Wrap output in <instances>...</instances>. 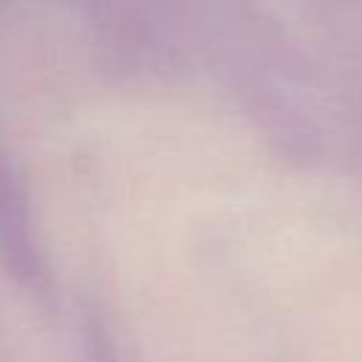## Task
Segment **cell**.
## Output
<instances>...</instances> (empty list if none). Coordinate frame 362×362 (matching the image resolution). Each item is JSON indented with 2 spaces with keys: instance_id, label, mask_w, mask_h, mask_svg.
I'll return each mask as SVG.
<instances>
[{
  "instance_id": "1",
  "label": "cell",
  "mask_w": 362,
  "mask_h": 362,
  "mask_svg": "<svg viewBox=\"0 0 362 362\" xmlns=\"http://www.w3.org/2000/svg\"><path fill=\"white\" fill-rule=\"evenodd\" d=\"M0 255L8 272L20 280V286L31 291H42L48 286V266L40 252L28 198L0 156Z\"/></svg>"
},
{
  "instance_id": "2",
  "label": "cell",
  "mask_w": 362,
  "mask_h": 362,
  "mask_svg": "<svg viewBox=\"0 0 362 362\" xmlns=\"http://www.w3.org/2000/svg\"><path fill=\"white\" fill-rule=\"evenodd\" d=\"M85 359L88 362H119V354H116V348H113V342L107 339L105 331H99V328H90L88 331Z\"/></svg>"
}]
</instances>
